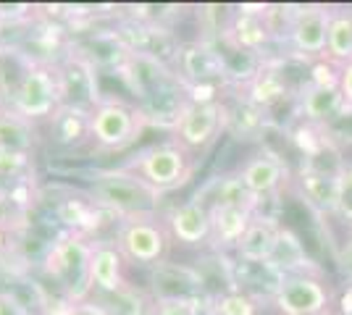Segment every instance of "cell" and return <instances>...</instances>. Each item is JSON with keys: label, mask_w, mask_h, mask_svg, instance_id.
<instances>
[{"label": "cell", "mask_w": 352, "mask_h": 315, "mask_svg": "<svg viewBox=\"0 0 352 315\" xmlns=\"http://www.w3.org/2000/svg\"><path fill=\"white\" fill-rule=\"evenodd\" d=\"M213 315H258V302L248 292H223L210 300Z\"/></svg>", "instance_id": "26"}, {"label": "cell", "mask_w": 352, "mask_h": 315, "mask_svg": "<svg viewBox=\"0 0 352 315\" xmlns=\"http://www.w3.org/2000/svg\"><path fill=\"white\" fill-rule=\"evenodd\" d=\"M89 197L98 208L116 215L118 221H126V218L158 215L163 195L132 171L111 168L95 176V181L89 184Z\"/></svg>", "instance_id": "1"}, {"label": "cell", "mask_w": 352, "mask_h": 315, "mask_svg": "<svg viewBox=\"0 0 352 315\" xmlns=\"http://www.w3.org/2000/svg\"><path fill=\"white\" fill-rule=\"evenodd\" d=\"M153 302V315H203L208 297H171Z\"/></svg>", "instance_id": "28"}, {"label": "cell", "mask_w": 352, "mask_h": 315, "mask_svg": "<svg viewBox=\"0 0 352 315\" xmlns=\"http://www.w3.org/2000/svg\"><path fill=\"white\" fill-rule=\"evenodd\" d=\"M50 135L60 148H72L89 137V110L74 108V105H60L50 116Z\"/></svg>", "instance_id": "22"}, {"label": "cell", "mask_w": 352, "mask_h": 315, "mask_svg": "<svg viewBox=\"0 0 352 315\" xmlns=\"http://www.w3.org/2000/svg\"><path fill=\"white\" fill-rule=\"evenodd\" d=\"M337 268H339V273L347 279V281H352V234H350V240H347L344 244H342V247H339Z\"/></svg>", "instance_id": "30"}, {"label": "cell", "mask_w": 352, "mask_h": 315, "mask_svg": "<svg viewBox=\"0 0 352 315\" xmlns=\"http://www.w3.org/2000/svg\"><path fill=\"white\" fill-rule=\"evenodd\" d=\"M145 113L124 100H100L89 110V139L103 150H124L145 129Z\"/></svg>", "instance_id": "4"}, {"label": "cell", "mask_w": 352, "mask_h": 315, "mask_svg": "<svg viewBox=\"0 0 352 315\" xmlns=\"http://www.w3.org/2000/svg\"><path fill=\"white\" fill-rule=\"evenodd\" d=\"M166 226L171 231L174 242L187 247H200L213 237V215L203 200H187L182 205L171 208L166 215Z\"/></svg>", "instance_id": "11"}, {"label": "cell", "mask_w": 352, "mask_h": 315, "mask_svg": "<svg viewBox=\"0 0 352 315\" xmlns=\"http://www.w3.org/2000/svg\"><path fill=\"white\" fill-rule=\"evenodd\" d=\"M153 300H171V297H208L206 281L200 270L179 263H158L150 276Z\"/></svg>", "instance_id": "12"}, {"label": "cell", "mask_w": 352, "mask_h": 315, "mask_svg": "<svg viewBox=\"0 0 352 315\" xmlns=\"http://www.w3.org/2000/svg\"><path fill=\"white\" fill-rule=\"evenodd\" d=\"M287 92H289V84H287V76L281 74L279 69H274V66H258L255 76L248 82L245 100L263 110V108H271V105H276L279 100H284Z\"/></svg>", "instance_id": "21"}, {"label": "cell", "mask_w": 352, "mask_h": 315, "mask_svg": "<svg viewBox=\"0 0 352 315\" xmlns=\"http://www.w3.org/2000/svg\"><path fill=\"white\" fill-rule=\"evenodd\" d=\"M342 168V165H339ZM337 174L339 171H323L316 165H302L297 174V184L302 200L318 213L334 215V200H337Z\"/></svg>", "instance_id": "19"}, {"label": "cell", "mask_w": 352, "mask_h": 315, "mask_svg": "<svg viewBox=\"0 0 352 315\" xmlns=\"http://www.w3.org/2000/svg\"><path fill=\"white\" fill-rule=\"evenodd\" d=\"M261 205H216L210 208L213 215V244L219 250L236 247L239 240L248 234L252 218L258 215Z\"/></svg>", "instance_id": "17"}, {"label": "cell", "mask_w": 352, "mask_h": 315, "mask_svg": "<svg viewBox=\"0 0 352 315\" xmlns=\"http://www.w3.org/2000/svg\"><path fill=\"white\" fill-rule=\"evenodd\" d=\"M223 40L229 43V47H236V50L250 53V56H258L274 37H271V32L265 27L263 16H250L236 11L232 24L223 32Z\"/></svg>", "instance_id": "20"}, {"label": "cell", "mask_w": 352, "mask_h": 315, "mask_svg": "<svg viewBox=\"0 0 352 315\" xmlns=\"http://www.w3.org/2000/svg\"><path fill=\"white\" fill-rule=\"evenodd\" d=\"M334 215L344 226L352 229V161L342 163L337 174V200H334Z\"/></svg>", "instance_id": "27"}, {"label": "cell", "mask_w": 352, "mask_h": 315, "mask_svg": "<svg viewBox=\"0 0 352 315\" xmlns=\"http://www.w3.org/2000/svg\"><path fill=\"white\" fill-rule=\"evenodd\" d=\"M32 148H34L32 121L21 119L8 108H0V152H32Z\"/></svg>", "instance_id": "24"}, {"label": "cell", "mask_w": 352, "mask_h": 315, "mask_svg": "<svg viewBox=\"0 0 352 315\" xmlns=\"http://www.w3.org/2000/svg\"><path fill=\"white\" fill-rule=\"evenodd\" d=\"M0 315H27L24 305L11 292H0Z\"/></svg>", "instance_id": "31"}, {"label": "cell", "mask_w": 352, "mask_h": 315, "mask_svg": "<svg viewBox=\"0 0 352 315\" xmlns=\"http://www.w3.org/2000/svg\"><path fill=\"white\" fill-rule=\"evenodd\" d=\"M184 76L190 87L200 84H213V79L226 76V60L223 53H219L210 43L195 40L179 45L176 53V76Z\"/></svg>", "instance_id": "10"}, {"label": "cell", "mask_w": 352, "mask_h": 315, "mask_svg": "<svg viewBox=\"0 0 352 315\" xmlns=\"http://www.w3.org/2000/svg\"><path fill=\"white\" fill-rule=\"evenodd\" d=\"M239 179H242L245 189L255 200H263L268 195H276L279 187L289 176H287V165H284L279 155L263 150L258 155H252L248 163L239 168Z\"/></svg>", "instance_id": "15"}, {"label": "cell", "mask_w": 352, "mask_h": 315, "mask_svg": "<svg viewBox=\"0 0 352 315\" xmlns=\"http://www.w3.org/2000/svg\"><path fill=\"white\" fill-rule=\"evenodd\" d=\"M32 165V152H0V181H21Z\"/></svg>", "instance_id": "29"}, {"label": "cell", "mask_w": 352, "mask_h": 315, "mask_svg": "<svg viewBox=\"0 0 352 315\" xmlns=\"http://www.w3.org/2000/svg\"><path fill=\"white\" fill-rule=\"evenodd\" d=\"M108 300H113V307H100L105 315H153L155 302L147 300V294L137 286L126 284L116 294H103Z\"/></svg>", "instance_id": "25"}, {"label": "cell", "mask_w": 352, "mask_h": 315, "mask_svg": "<svg viewBox=\"0 0 352 315\" xmlns=\"http://www.w3.org/2000/svg\"><path fill=\"white\" fill-rule=\"evenodd\" d=\"M326 60L344 69L352 63V11H331V24H329V40H326Z\"/></svg>", "instance_id": "23"}, {"label": "cell", "mask_w": 352, "mask_h": 315, "mask_svg": "<svg viewBox=\"0 0 352 315\" xmlns=\"http://www.w3.org/2000/svg\"><path fill=\"white\" fill-rule=\"evenodd\" d=\"M223 126H226V105L221 100H208V103L187 100L174 124L176 145H182L187 152L206 150L208 145L216 142Z\"/></svg>", "instance_id": "8"}, {"label": "cell", "mask_w": 352, "mask_h": 315, "mask_svg": "<svg viewBox=\"0 0 352 315\" xmlns=\"http://www.w3.org/2000/svg\"><path fill=\"white\" fill-rule=\"evenodd\" d=\"M58 69V82H60V100L63 105H74V108H85L92 110L98 100L95 92V66L85 58H69Z\"/></svg>", "instance_id": "14"}, {"label": "cell", "mask_w": 352, "mask_h": 315, "mask_svg": "<svg viewBox=\"0 0 352 315\" xmlns=\"http://www.w3.org/2000/svg\"><path fill=\"white\" fill-rule=\"evenodd\" d=\"M89 257H92V244H87V240H82L79 234L53 244V250L47 255V266L45 268L58 281V286L66 292V297H69L72 305H82L92 294Z\"/></svg>", "instance_id": "5"}, {"label": "cell", "mask_w": 352, "mask_h": 315, "mask_svg": "<svg viewBox=\"0 0 352 315\" xmlns=\"http://www.w3.org/2000/svg\"><path fill=\"white\" fill-rule=\"evenodd\" d=\"M66 315H105L98 305H89V302H82V305H72Z\"/></svg>", "instance_id": "33"}, {"label": "cell", "mask_w": 352, "mask_h": 315, "mask_svg": "<svg viewBox=\"0 0 352 315\" xmlns=\"http://www.w3.org/2000/svg\"><path fill=\"white\" fill-rule=\"evenodd\" d=\"M8 250V231L6 229H0V255Z\"/></svg>", "instance_id": "35"}, {"label": "cell", "mask_w": 352, "mask_h": 315, "mask_svg": "<svg viewBox=\"0 0 352 315\" xmlns=\"http://www.w3.org/2000/svg\"><path fill=\"white\" fill-rule=\"evenodd\" d=\"M171 231L166 218L158 215H142V218H126L118 224L116 244L124 260L134 266H158L166 260L171 250Z\"/></svg>", "instance_id": "3"}, {"label": "cell", "mask_w": 352, "mask_h": 315, "mask_svg": "<svg viewBox=\"0 0 352 315\" xmlns=\"http://www.w3.org/2000/svg\"><path fill=\"white\" fill-rule=\"evenodd\" d=\"M342 315H352V284L347 286V294L342 297Z\"/></svg>", "instance_id": "34"}, {"label": "cell", "mask_w": 352, "mask_h": 315, "mask_svg": "<svg viewBox=\"0 0 352 315\" xmlns=\"http://www.w3.org/2000/svg\"><path fill=\"white\" fill-rule=\"evenodd\" d=\"M89 284L98 294H116L126 286L124 279V255L118 244L111 242H98L92 244V257H89Z\"/></svg>", "instance_id": "16"}, {"label": "cell", "mask_w": 352, "mask_h": 315, "mask_svg": "<svg viewBox=\"0 0 352 315\" xmlns=\"http://www.w3.org/2000/svg\"><path fill=\"white\" fill-rule=\"evenodd\" d=\"M121 168L137 174L153 189H158L161 195H166V192H171V189L190 181L192 158L182 145L163 142V145H153V148L140 150L134 158H129L126 163L121 165Z\"/></svg>", "instance_id": "2"}, {"label": "cell", "mask_w": 352, "mask_h": 315, "mask_svg": "<svg viewBox=\"0 0 352 315\" xmlns=\"http://www.w3.org/2000/svg\"><path fill=\"white\" fill-rule=\"evenodd\" d=\"M339 90H342V97L347 108H352V63H347L342 69V76H339Z\"/></svg>", "instance_id": "32"}, {"label": "cell", "mask_w": 352, "mask_h": 315, "mask_svg": "<svg viewBox=\"0 0 352 315\" xmlns=\"http://www.w3.org/2000/svg\"><path fill=\"white\" fill-rule=\"evenodd\" d=\"M297 113L308 124H329L347 113V103L339 87H316L308 84L297 97Z\"/></svg>", "instance_id": "18"}, {"label": "cell", "mask_w": 352, "mask_h": 315, "mask_svg": "<svg viewBox=\"0 0 352 315\" xmlns=\"http://www.w3.org/2000/svg\"><path fill=\"white\" fill-rule=\"evenodd\" d=\"M274 307L279 315H329L331 294L318 276L297 270L279 279Z\"/></svg>", "instance_id": "7"}, {"label": "cell", "mask_w": 352, "mask_h": 315, "mask_svg": "<svg viewBox=\"0 0 352 315\" xmlns=\"http://www.w3.org/2000/svg\"><path fill=\"white\" fill-rule=\"evenodd\" d=\"M329 24H331V8L329 5H302V8L294 11L292 30H289L287 40L300 56L318 60L326 56Z\"/></svg>", "instance_id": "9"}, {"label": "cell", "mask_w": 352, "mask_h": 315, "mask_svg": "<svg viewBox=\"0 0 352 315\" xmlns=\"http://www.w3.org/2000/svg\"><path fill=\"white\" fill-rule=\"evenodd\" d=\"M63 100H60V82L58 69L50 63H32L30 71L19 82L14 97L8 103V110L19 113L27 121L50 119L58 110Z\"/></svg>", "instance_id": "6"}, {"label": "cell", "mask_w": 352, "mask_h": 315, "mask_svg": "<svg viewBox=\"0 0 352 315\" xmlns=\"http://www.w3.org/2000/svg\"><path fill=\"white\" fill-rule=\"evenodd\" d=\"M279 221L274 215H263L258 210V215L252 218L248 234L234 247L239 263H245V266H271V260L276 255V247H279Z\"/></svg>", "instance_id": "13"}]
</instances>
